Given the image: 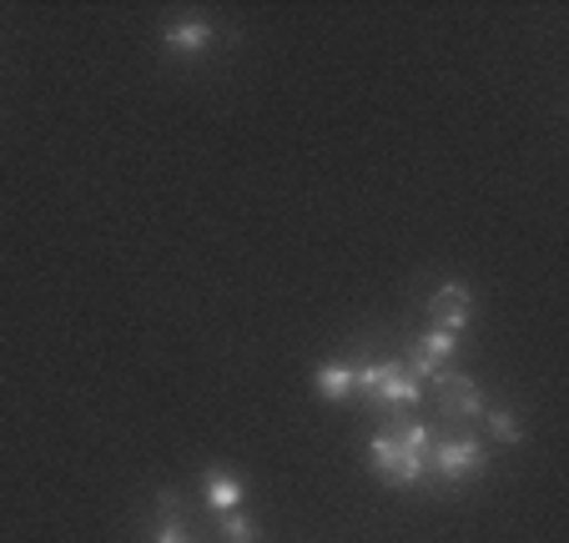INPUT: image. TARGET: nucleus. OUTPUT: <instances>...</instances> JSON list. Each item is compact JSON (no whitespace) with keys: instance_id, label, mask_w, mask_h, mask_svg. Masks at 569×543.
<instances>
[{"instance_id":"nucleus-1","label":"nucleus","mask_w":569,"mask_h":543,"mask_svg":"<svg viewBox=\"0 0 569 543\" xmlns=\"http://www.w3.org/2000/svg\"><path fill=\"white\" fill-rule=\"evenodd\" d=\"M429 428L423 423H393L368 443V469L393 489H413L429 479Z\"/></svg>"},{"instance_id":"nucleus-2","label":"nucleus","mask_w":569,"mask_h":543,"mask_svg":"<svg viewBox=\"0 0 569 543\" xmlns=\"http://www.w3.org/2000/svg\"><path fill=\"white\" fill-rule=\"evenodd\" d=\"M358 393H368L373 403L388 408H413L423 398L419 378L409 373V362H368V368H353Z\"/></svg>"},{"instance_id":"nucleus-3","label":"nucleus","mask_w":569,"mask_h":543,"mask_svg":"<svg viewBox=\"0 0 569 543\" xmlns=\"http://www.w3.org/2000/svg\"><path fill=\"white\" fill-rule=\"evenodd\" d=\"M429 473H439L443 483L473 479L483 473V443L479 438H443L439 448H429Z\"/></svg>"},{"instance_id":"nucleus-4","label":"nucleus","mask_w":569,"mask_h":543,"mask_svg":"<svg viewBox=\"0 0 569 543\" xmlns=\"http://www.w3.org/2000/svg\"><path fill=\"white\" fill-rule=\"evenodd\" d=\"M453 352H459V338H453V332H439V328H433L429 338L413 342V352H409V373L419 378V383H433V378H439L443 368H449Z\"/></svg>"},{"instance_id":"nucleus-5","label":"nucleus","mask_w":569,"mask_h":543,"mask_svg":"<svg viewBox=\"0 0 569 543\" xmlns=\"http://www.w3.org/2000/svg\"><path fill=\"white\" fill-rule=\"evenodd\" d=\"M429 318H433V328H439V332H453V338H459L463 322L473 318L469 288H459V282H443V288L429 298Z\"/></svg>"},{"instance_id":"nucleus-6","label":"nucleus","mask_w":569,"mask_h":543,"mask_svg":"<svg viewBox=\"0 0 569 543\" xmlns=\"http://www.w3.org/2000/svg\"><path fill=\"white\" fill-rule=\"evenodd\" d=\"M433 383H439V403H443V413H449V418H483L479 388H473L463 373H449V368H443Z\"/></svg>"},{"instance_id":"nucleus-7","label":"nucleus","mask_w":569,"mask_h":543,"mask_svg":"<svg viewBox=\"0 0 569 543\" xmlns=\"http://www.w3.org/2000/svg\"><path fill=\"white\" fill-rule=\"evenodd\" d=\"M212 41H217V26L202 21V16H192V21H172L167 31H161V46L177 51V56H202Z\"/></svg>"},{"instance_id":"nucleus-8","label":"nucleus","mask_w":569,"mask_h":543,"mask_svg":"<svg viewBox=\"0 0 569 543\" xmlns=\"http://www.w3.org/2000/svg\"><path fill=\"white\" fill-rule=\"evenodd\" d=\"M312 393H318L322 403H343V398H353L358 393L353 368H343V362H322L318 373H312Z\"/></svg>"},{"instance_id":"nucleus-9","label":"nucleus","mask_w":569,"mask_h":543,"mask_svg":"<svg viewBox=\"0 0 569 543\" xmlns=\"http://www.w3.org/2000/svg\"><path fill=\"white\" fill-rule=\"evenodd\" d=\"M242 479L237 473H222V469H212L202 479V499H207V509H217V513H237V503H242Z\"/></svg>"},{"instance_id":"nucleus-10","label":"nucleus","mask_w":569,"mask_h":543,"mask_svg":"<svg viewBox=\"0 0 569 543\" xmlns=\"http://www.w3.org/2000/svg\"><path fill=\"white\" fill-rule=\"evenodd\" d=\"M151 543H192V533H187L182 519H177V493H167V499H161V519H157Z\"/></svg>"},{"instance_id":"nucleus-11","label":"nucleus","mask_w":569,"mask_h":543,"mask_svg":"<svg viewBox=\"0 0 569 543\" xmlns=\"http://www.w3.org/2000/svg\"><path fill=\"white\" fill-rule=\"evenodd\" d=\"M222 539L227 543H262V529L248 513H222Z\"/></svg>"},{"instance_id":"nucleus-12","label":"nucleus","mask_w":569,"mask_h":543,"mask_svg":"<svg viewBox=\"0 0 569 543\" xmlns=\"http://www.w3.org/2000/svg\"><path fill=\"white\" fill-rule=\"evenodd\" d=\"M483 428L499 438V443H519V423H515V413H505V408H483Z\"/></svg>"}]
</instances>
